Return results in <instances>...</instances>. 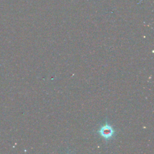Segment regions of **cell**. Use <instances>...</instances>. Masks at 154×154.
Returning <instances> with one entry per match:
<instances>
[{
  "mask_svg": "<svg viewBox=\"0 0 154 154\" xmlns=\"http://www.w3.org/2000/svg\"><path fill=\"white\" fill-rule=\"evenodd\" d=\"M99 134L105 139L109 140L112 138L115 133V131L112 127L108 125V123H105L103 126H102L98 131Z\"/></svg>",
  "mask_w": 154,
  "mask_h": 154,
  "instance_id": "6da1fadb",
  "label": "cell"
}]
</instances>
